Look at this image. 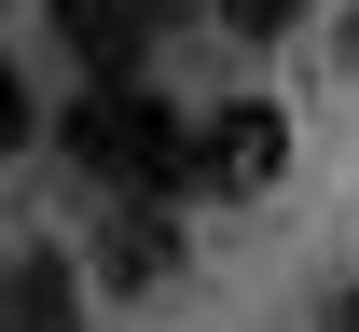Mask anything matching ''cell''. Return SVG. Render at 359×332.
<instances>
[{
	"mask_svg": "<svg viewBox=\"0 0 359 332\" xmlns=\"http://www.w3.org/2000/svg\"><path fill=\"white\" fill-rule=\"evenodd\" d=\"M55 152H69L97 194H152V208L208 194V139H194V111H180L166 84H83L55 111Z\"/></svg>",
	"mask_w": 359,
	"mask_h": 332,
	"instance_id": "1",
	"label": "cell"
},
{
	"mask_svg": "<svg viewBox=\"0 0 359 332\" xmlns=\"http://www.w3.org/2000/svg\"><path fill=\"white\" fill-rule=\"evenodd\" d=\"M55 14V55L83 84H152V42H166V0H42Z\"/></svg>",
	"mask_w": 359,
	"mask_h": 332,
	"instance_id": "2",
	"label": "cell"
},
{
	"mask_svg": "<svg viewBox=\"0 0 359 332\" xmlns=\"http://www.w3.org/2000/svg\"><path fill=\"white\" fill-rule=\"evenodd\" d=\"M180 277V208H152V194H111V222H97L83 249V291H111V305H138V291Z\"/></svg>",
	"mask_w": 359,
	"mask_h": 332,
	"instance_id": "3",
	"label": "cell"
},
{
	"mask_svg": "<svg viewBox=\"0 0 359 332\" xmlns=\"http://www.w3.org/2000/svg\"><path fill=\"white\" fill-rule=\"evenodd\" d=\"M194 139H208V194H276L290 180V111L276 97H222Z\"/></svg>",
	"mask_w": 359,
	"mask_h": 332,
	"instance_id": "4",
	"label": "cell"
},
{
	"mask_svg": "<svg viewBox=\"0 0 359 332\" xmlns=\"http://www.w3.org/2000/svg\"><path fill=\"white\" fill-rule=\"evenodd\" d=\"M83 305H97V291H83L69 249H14V263H0V332H97Z\"/></svg>",
	"mask_w": 359,
	"mask_h": 332,
	"instance_id": "5",
	"label": "cell"
},
{
	"mask_svg": "<svg viewBox=\"0 0 359 332\" xmlns=\"http://www.w3.org/2000/svg\"><path fill=\"white\" fill-rule=\"evenodd\" d=\"M42 139V97H28V69H14V42H0V152Z\"/></svg>",
	"mask_w": 359,
	"mask_h": 332,
	"instance_id": "6",
	"label": "cell"
},
{
	"mask_svg": "<svg viewBox=\"0 0 359 332\" xmlns=\"http://www.w3.org/2000/svg\"><path fill=\"white\" fill-rule=\"evenodd\" d=\"M318 332H359V291H332V305H318Z\"/></svg>",
	"mask_w": 359,
	"mask_h": 332,
	"instance_id": "7",
	"label": "cell"
},
{
	"mask_svg": "<svg viewBox=\"0 0 359 332\" xmlns=\"http://www.w3.org/2000/svg\"><path fill=\"white\" fill-rule=\"evenodd\" d=\"M346 69H359V0H346Z\"/></svg>",
	"mask_w": 359,
	"mask_h": 332,
	"instance_id": "8",
	"label": "cell"
}]
</instances>
